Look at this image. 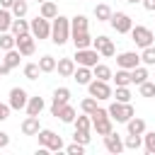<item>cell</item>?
I'll use <instances>...</instances> for the list:
<instances>
[{
    "label": "cell",
    "mask_w": 155,
    "mask_h": 155,
    "mask_svg": "<svg viewBox=\"0 0 155 155\" xmlns=\"http://www.w3.org/2000/svg\"><path fill=\"white\" fill-rule=\"evenodd\" d=\"M75 128H82V131H90L92 128V116L82 111V116H75Z\"/></svg>",
    "instance_id": "37"
},
{
    "label": "cell",
    "mask_w": 155,
    "mask_h": 155,
    "mask_svg": "<svg viewBox=\"0 0 155 155\" xmlns=\"http://www.w3.org/2000/svg\"><path fill=\"white\" fill-rule=\"evenodd\" d=\"M22 56H34V51H36V39H34V34L29 31V34H22V36H17V46H15Z\"/></svg>",
    "instance_id": "10"
},
{
    "label": "cell",
    "mask_w": 155,
    "mask_h": 155,
    "mask_svg": "<svg viewBox=\"0 0 155 155\" xmlns=\"http://www.w3.org/2000/svg\"><path fill=\"white\" fill-rule=\"evenodd\" d=\"M39 73H41L39 63H27L24 65V78L27 80H39Z\"/></svg>",
    "instance_id": "36"
},
{
    "label": "cell",
    "mask_w": 155,
    "mask_h": 155,
    "mask_svg": "<svg viewBox=\"0 0 155 155\" xmlns=\"http://www.w3.org/2000/svg\"><path fill=\"white\" fill-rule=\"evenodd\" d=\"M0 75H10V68H7L2 61H0Z\"/></svg>",
    "instance_id": "51"
},
{
    "label": "cell",
    "mask_w": 155,
    "mask_h": 155,
    "mask_svg": "<svg viewBox=\"0 0 155 155\" xmlns=\"http://www.w3.org/2000/svg\"><path fill=\"white\" fill-rule=\"evenodd\" d=\"M92 73H94V78H97V80H107V82L114 78L111 68H109V65H104V63H97V65L92 68Z\"/></svg>",
    "instance_id": "25"
},
{
    "label": "cell",
    "mask_w": 155,
    "mask_h": 155,
    "mask_svg": "<svg viewBox=\"0 0 155 155\" xmlns=\"http://www.w3.org/2000/svg\"><path fill=\"white\" fill-rule=\"evenodd\" d=\"M10 111H12V107L5 104V102H0V121H7L10 119Z\"/></svg>",
    "instance_id": "46"
},
{
    "label": "cell",
    "mask_w": 155,
    "mask_h": 155,
    "mask_svg": "<svg viewBox=\"0 0 155 155\" xmlns=\"http://www.w3.org/2000/svg\"><path fill=\"white\" fill-rule=\"evenodd\" d=\"M39 131H41L39 116H29V114H27V119L22 121V133H24V136H36Z\"/></svg>",
    "instance_id": "17"
},
{
    "label": "cell",
    "mask_w": 155,
    "mask_h": 155,
    "mask_svg": "<svg viewBox=\"0 0 155 155\" xmlns=\"http://www.w3.org/2000/svg\"><path fill=\"white\" fill-rule=\"evenodd\" d=\"M140 63H143V65H155V46H145V48H143Z\"/></svg>",
    "instance_id": "35"
},
{
    "label": "cell",
    "mask_w": 155,
    "mask_h": 155,
    "mask_svg": "<svg viewBox=\"0 0 155 155\" xmlns=\"http://www.w3.org/2000/svg\"><path fill=\"white\" fill-rule=\"evenodd\" d=\"M99 56H102V58H111V56H116V48H114L111 39H109V41H107V44L99 48Z\"/></svg>",
    "instance_id": "41"
},
{
    "label": "cell",
    "mask_w": 155,
    "mask_h": 155,
    "mask_svg": "<svg viewBox=\"0 0 155 155\" xmlns=\"http://www.w3.org/2000/svg\"><path fill=\"white\" fill-rule=\"evenodd\" d=\"M56 65H58V61H56L53 56H48V53L39 58V68H41V73H53Z\"/></svg>",
    "instance_id": "29"
},
{
    "label": "cell",
    "mask_w": 155,
    "mask_h": 155,
    "mask_svg": "<svg viewBox=\"0 0 155 155\" xmlns=\"http://www.w3.org/2000/svg\"><path fill=\"white\" fill-rule=\"evenodd\" d=\"M53 136H56V133H53L51 128H41V131L36 133V138H39V145H46V148H48V145H51V140H53Z\"/></svg>",
    "instance_id": "38"
},
{
    "label": "cell",
    "mask_w": 155,
    "mask_h": 155,
    "mask_svg": "<svg viewBox=\"0 0 155 155\" xmlns=\"http://www.w3.org/2000/svg\"><path fill=\"white\" fill-rule=\"evenodd\" d=\"M148 78H150V73H148L145 65H136V68L131 70V80H133V85H140V82H145Z\"/></svg>",
    "instance_id": "26"
},
{
    "label": "cell",
    "mask_w": 155,
    "mask_h": 155,
    "mask_svg": "<svg viewBox=\"0 0 155 155\" xmlns=\"http://www.w3.org/2000/svg\"><path fill=\"white\" fill-rule=\"evenodd\" d=\"M48 150H51V153H61V150H65V145H63V138H61V136H53V140H51Z\"/></svg>",
    "instance_id": "44"
},
{
    "label": "cell",
    "mask_w": 155,
    "mask_h": 155,
    "mask_svg": "<svg viewBox=\"0 0 155 155\" xmlns=\"http://www.w3.org/2000/svg\"><path fill=\"white\" fill-rule=\"evenodd\" d=\"M75 68H78V63H75V58H58V65H56V70H58V75H63V78H73V73H75Z\"/></svg>",
    "instance_id": "13"
},
{
    "label": "cell",
    "mask_w": 155,
    "mask_h": 155,
    "mask_svg": "<svg viewBox=\"0 0 155 155\" xmlns=\"http://www.w3.org/2000/svg\"><path fill=\"white\" fill-rule=\"evenodd\" d=\"M39 15L46 17V19H53V17H58V5L53 0H46V2L39 5Z\"/></svg>",
    "instance_id": "19"
},
{
    "label": "cell",
    "mask_w": 155,
    "mask_h": 155,
    "mask_svg": "<svg viewBox=\"0 0 155 155\" xmlns=\"http://www.w3.org/2000/svg\"><path fill=\"white\" fill-rule=\"evenodd\" d=\"M87 27H90V19H87L85 15L70 17V34H73V31H87Z\"/></svg>",
    "instance_id": "20"
},
{
    "label": "cell",
    "mask_w": 155,
    "mask_h": 155,
    "mask_svg": "<svg viewBox=\"0 0 155 155\" xmlns=\"http://www.w3.org/2000/svg\"><path fill=\"white\" fill-rule=\"evenodd\" d=\"M15 46H17V36L10 34V31H2V34H0V48H2V51H10V48H15Z\"/></svg>",
    "instance_id": "30"
},
{
    "label": "cell",
    "mask_w": 155,
    "mask_h": 155,
    "mask_svg": "<svg viewBox=\"0 0 155 155\" xmlns=\"http://www.w3.org/2000/svg\"><path fill=\"white\" fill-rule=\"evenodd\" d=\"M68 39H70V19L63 17V15L53 17V22H51V41L56 46H63Z\"/></svg>",
    "instance_id": "1"
},
{
    "label": "cell",
    "mask_w": 155,
    "mask_h": 155,
    "mask_svg": "<svg viewBox=\"0 0 155 155\" xmlns=\"http://www.w3.org/2000/svg\"><path fill=\"white\" fill-rule=\"evenodd\" d=\"M124 145H126V150H138V148L143 145V136H136V133H128V136L124 138Z\"/></svg>",
    "instance_id": "32"
},
{
    "label": "cell",
    "mask_w": 155,
    "mask_h": 155,
    "mask_svg": "<svg viewBox=\"0 0 155 155\" xmlns=\"http://www.w3.org/2000/svg\"><path fill=\"white\" fill-rule=\"evenodd\" d=\"M109 24L114 27L116 34H131V29H133V19L126 12H114L111 19H109Z\"/></svg>",
    "instance_id": "7"
},
{
    "label": "cell",
    "mask_w": 155,
    "mask_h": 155,
    "mask_svg": "<svg viewBox=\"0 0 155 155\" xmlns=\"http://www.w3.org/2000/svg\"><path fill=\"white\" fill-rule=\"evenodd\" d=\"M36 2H39V5H41V2H46V0H36Z\"/></svg>",
    "instance_id": "53"
},
{
    "label": "cell",
    "mask_w": 155,
    "mask_h": 155,
    "mask_svg": "<svg viewBox=\"0 0 155 155\" xmlns=\"http://www.w3.org/2000/svg\"><path fill=\"white\" fill-rule=\"evenodd\" d=\"M143 148L148 155H155V131H145L143 133Z\"/></svg>",
    "instance_id": "33"
},
{
    "label": "cell",
    "mask_w": 155,
    "mask_h": 155,
    "mask_svg": "<svg viewBox=\"0 0 155 155\" xmlns=\"http://www.w3.org/2000/svg\"><path fill=\"white\" fill-rule=\"evenodd\" d=\"M153 68H155V65H153Z\"/></svg>",
    "instance_id": "54"
},
{
    "label": "cell",
    "mask_w": 155,
    "mask_h": 155,
    "mask_svg": "<svg viewBox=\"0 0 155 155\" xmlns=\"http://www.w3.org/2000/svg\"><path fill=\"white\" fill-rule=\"evenodd\" d=\"M104 148H107L111 155H119V153H124V150H126V145H124L121 136H119V133H114V131L104 136Z\"/></svg>",
    "instance_id": "12"
},
{
    "label": "cell",
    "mask_w": 155,
    "mask_h": 155,
    "mask_svg": "<svg viewBox=\"0 0 155 155\" xmlns=\"http://www.w3.org/2000/svg\"><path fill=\"white\" fill-rule=\"evenodd\" d=\"M12 19H15V15H12L7 7H0V34H2V31H10Z\"/></svg>",
    "instance_id": "27"
},
{
    "label": "cell",
    "mask_w": 155,
    "mask_h": 155,
    "mask_svg": "<svg viewBox=\"0 0 155 155\" xmlns=\"http://www.w3.org/2000/svg\"><path fill=\"white\" fill-rule=\"evenodd\" d=\"M87 92H90L94 99H99V102H107V99H111V97H114L111 85H109L107 80H97V78H92V82L87 85Z\"/></svg>",
    "instance_id": "3"
},
{
    "label": "cell",
    "mask_w": 155,
    "mask_h": 155,
    "mask_svg": "<svg viewBox=\"0 0 155 155\" xmlns=\"http://www.w3.org/2000/svg\"><path fill=\"white\" fill-rule=\"evenodd\" d=\"M107 41H109V36H104V34H99L97 39H92V48H97V51H99V48H102V46H104Z\"/></svg>",
    "instance_id": "47"
},
{
    "label": "cell",
    "mask_w": 155,
    "mask_h": 155,
    "mask_svg": "<svg viewBox=\"0 0 155 155\" xmlns=\"http://www.w3.org/2000/svg\"><path fill=\"white\" fill-rule=\"evenodd\" d=\"M27 102H29V94H27L24 87H12V90H10V102H7V104H10L15 111L27 109Z\"/></svg>",
    "instance_id": "9"
},
{
    "label": "cell",
    "mask_w": 155,
    "mask_h": 155,
    "mask_svg": "<svg viewBox=\"0 0 155 155\" xmlns=\"http://www.w3.org/2000/svg\"><path fill=\"white\" fill-rule=\"evenodd\" d=\"M10 31H12L15 36L29 34V22H27L24 17H15V19H12V27H10Z\"/></svg>",
    "instance_id": "21"
},
{
    "label": "cell",
    "mask_w": 155,
    "mask_h": 155,
    "mask_svg": "<svg viewBox=\"0 0 155 155\" xmlns=\"http://www.w3.org/2000/svg\"><path fill=\"white\" fill-rule=\"evenodd\" d=\"M19 58H22V53L17 51V48H10V51H5V58H2V63L12 70V68H17L19 65Z\"/></svg>",
    "instance_id": "24"
},
{
    "label": "cell",
    "mask_w": 155,
    "mask_h": 155,
    "mask_svg": "<svg viewBox=\"0 0 155 155\" xmlns=\"http://www.w3.org/2000/svg\"><path fill=\"white\" fill-rule=\"evenodd\" d=\"M73 58H75V63H78V65L94 68V65L99 63V61H97V58H99V51H97V48H92V46H90V48H75V56H73Z\"/></svg>",
    "instance_id": "6"
},
{
    "label": "cell",
    "mask_w": 155,
    "mask_h": 155,
    "mask_svg": "<svg viewBox=\"0 0 155 155\" xmlns=\"http://www.w3.org/2000/svg\"><path fill=\"white\" fill-rule=\"evenodd\" d=\"M126 128H128V133L143 136V133H145V121H143V119H138V116H131V119L126 121Z\"/></svg>",
    "instance_id": "23"
},
{
    "label": "cell",
    "mask_w": 155,
    "mask_h": 155,
    "mask_svg": "<svg viewBox=\"0 0 155 155\" xmlns=\"http://www.w3.org/2000/svg\"><path fill=\"white\" fill-rule=\"evenodd\" d=\"M111 7L109 5H104V2H99L97 7H94V17H97V22H109L111 19Z\"/></svg>",
    "instance_id": "28"
},
{
    "label": "cell",
    "mask_w": 155,
    "mask_h": 155,
    "mask_svg": "<svg viewBox=\"0 0 155 155\" xmlns=\"http://www.w3.org/2000/svg\"><path fill=\"white\" fill-rule=\"evenodd\" d=\"M92 78H94V73H92V68H87V65H78L75 73H73V80H75L78 85H90Z\"/></svg>",
    "instance_id": "14"
},
{
    "label": "cell",
    "mask_w": 155,
    "mask_h": 155,
    "mask_svg": "<svg viewBox=\"0 0 155 155\" xmlns=\"http://www.w3.org/2000/svg\"><path fill=\"white\" fill-rule=\"evenodd\" d=\"M73 140H78V143H82V145H87V143H90V131L75 128V133H73Z\"/></svg>",
    "instance_id": "43"
},
{
    "label": "cell",
    "mask_w": 155,
    "mask_h": 155,
    "mask_svg": "<svg viewBox=\"0 0 155 155\" xmlns=\"http://www.w3.org/2000/svg\"><path fill=\"white\" fill-rule=\"evenodd\" d=\"M143 7L148 12H155V0H143Z\"/></svg>",
    "instance_id": "49"
},
{
    "label": "cell",
    "mask_w": 155,
    "mask_h": 155,
    "mask_svg": "<svg viewBox=\"0 0 155 155\" xmlns=\"http://www.w3.org/2000/svg\"><path fill=\"white\" fill-rule=\"evenodd\" d=\"M44 107H46V102H44V97H29V102H27V114L29 116H41V111H44Z\"/></svg>",
    "instance_id": "18"
},
{
    "label": "cell",
    "mask_w": 155,
    "mask_h": 155,
    "mask_svg": "<svg viewBox=\"0 0 155 155\" xmlns=\"http://www.w3.org/2000/svg\"><path fill=\"white\" fill-rule=\"evenodd\" d=\"M126 2H131V5H136V2H143V0H126Z\"/></svg>",
    "instance_id": "52"
},
{
    "label": "cell",
    "mask_w": 155,
    "mask_h": 155,
    "mask_svg": "<svg viewBox=\"0 0 155 155\" xmlns=\"http://www.w3.org/2000/svg\"><path fill=\"white\" fill-rule=\"evenodd\" d=\"M97 102H99V99H94V97L90 94V97H85V99L80 102V109H82L85 114H92V111L97 109Z\"/></svg>",
    "instance_id": "40"
},
{
    "label": "cell",
    "mask_w": 155,
    "mask_h": 155,
    "mask_svg": "<svg viewBox=\"0 0 155 155\" xmlns=\"http://www.w3.org/2000/svg\"><path fill=\"white\" fill-rule=\"evenodd\" d=\"M70 102V90L68 87H56L53 90V102H51V114L58 119V111Z\"/></svg>",
    "instance_id": "8"
},
{
    "label": "cell",
    "mask_w": 155,
    "mask_h": 155,
    "mask_svg": "<svg viewBox=\"0 0 155 155\" xmlns=\"http://www.w3.org/2000/svg\"><path fill=\"white\" fill-rule=\"evenodd\" d=\"M27 10H29V0H15V5L10 7V12H12L15 17H24Z\"/></svg>",
    "instance_id": "34"
},
{
    "label": "cell",
    "mask_w": 155,
    "mask_h": 155,
    "mask_svg": "<svg viewBox=\"0 0 155 155\" xmlns=\"http://www.w3.org/2000/svg\"><path fill=\"white\" fill-rule=\"evenodd\" d=\"M138 92H140V97H155V82H150V80H145V82H140L138 85Z\"/></svg>",
    "instance_id": "39"
},
{
    "label": "cell",
    "mask_w": 155,
    "mask_h": 155,
    "mask_svg": "<svg viewBox=\"0 0 155 155\" xmlns=\"http://www.w3.org/2000/svg\"><path fill=\"white\" fill-rule=\"evenodd\" d=\"M29 31L34 34V39H51V19H46V17H41V15H36L31 22H29Z\"/></svg>",
    "instance_id": "4"
},
{
    "label": "cell",
    "mask_w": 155,
    "mask_h": 155,
    "mask_svg": "<svg viewBox=\"0 0 155 155\" xmlns=\"http://www.w3.org/2000/svg\"><path fill=\"white\" fill-rule=\"evenodd\" d=\"M131 39H133V44H136V46L145 48V46H153V39H155V34H153L148 27H143V24H136V27L131 29Z\"/></svg>",
    "instance_id": "5"
},
{
    "label": "cell",
    "mask_w": 155,
    "mask_h": 155,
    "mask_svg": "<svg viewBox=\"0 0 155 155\" xmlns=\"http://www.w3.org/2000/svg\"><path fill=\"white\" fill-rule=\"evenodd\" d=\"M111 80L116 82V87H128V85H133V80H131V70H126V68H119L116 75H114Z\"/></svg>",
    "instance_id": "22"
},
{
    "label": "cell",
    "mask_w": 155,
    "mask_h": 155,
    "mask_svg": "<svg viewBox=\"0 0 155 155\" xmlns=\"http://www.w3.org/2000/svg\"><path fill=\"white\" fill-rule=\"evenodd\" d=\"M114 97H116V102H131V90L128 87H116Z\"/></svg>",
    "instance_id": "42"
},
{
    "label": "cell",
    "mask_w": 155,
    "mask_h": 155,
    "mask_svg": "<svg viewBox=\"0 0 155 155\" xmlns=\"http://www.w3.org/2000/svg\"><path fill=\"white\" fill-rule=\"evenodd\" d=\"M65 153H68V155H82V153H85V145L75 140L73 145H68V148H65Z\"/></svg>",
    "instance_id": "45"
},
{
    "label": "cell",
    "mask_w": 155,
    "mask_h": 155,
    "mask_svg": "<svg viewBox=\"0 0 155 155\" xmlns=\"http://www.w3.org/2000/svg\"><path fill=\"white\" fill-rule=\"evenodd\" d=\"M92 128L97 131V136H107L114 131L111 126V116H99V119H92Z\"/></svg>",
    "instance_id": "15"
},
{
    "label": "cell",
    "mask_w": 155,
    "mask_h": 155,
    "mask_svg": "<svg viewBox=\"0 0 155 155\" xmlns=\"http://www.w3.org/2000/svg\"><path fill=\"white\" fill-rule=\"evenodd\" d=\"M116 65L119 68H126V70H133L136 65H140V56L136 51H124L116 56Z\"/></svg>",
    "instance_id": "11"
},
{
    "label": "cell",
    "mask_w": 155,
    "mask_h": 155,
    "mask_svg": "<svg viewBox=\"0 0 155 155\" xmlns=\"http://www.w3.org/2000/svg\"><path fill=\"white\" fill-rule=\"evenodd\" d=\"M7 145H10V136L5 131H0V148H7Z\"/></svg>",
    "instance_id": "48"
},
{
    "label": "cell",
    "mask_w": 155,
    "mask_h": 155,
    "mask_svg": "<svg viewBox=\"0 0 155 155\" xmlns=\"http://www.w3.org/2000/svg\"><path fill=\"white\" fill-rule=\"evenodd\" d=\"M12 5H15V0H0V7H7V10H10Z\"/></svg>",
    "instance_id": "50"
},
{
    "label": "cell",
    "mask_w": 155,
    "mask_h": 155,
    "mask_svg": "<svg viewBox=\"0 0 155 155\" xmlns=\"http://www.w3.org/2000/svg\"><path fill=\"white\" fill-rule=\"evenodd\" d=\"M109 116L116 124H126L131 116H136V111H133L131 102H111L109 104Z\"/></svg>",
    "instance_id": "2"
},
{
    "label": "cell",
    "mask_w": 155,
    "mask_h": 155,
    "mask_svg": "<svg viewBox=\"0 0 155 155\" xmlns=\"http://www.w3.org/2000/svg\"><path fill=\"white\" fill-rule=\"evenodd\" d=\"M70 41H73L75 48H90V46H92L90 31H73V34H70Z\"/></svg>",
    "instance_id": "16"
},
{
    "label": "cell",
    "mask_w": 155,
    "mask_h": 155,
    "mask_svg": "<svg viewBox=\"0 0 155 155\" xmlns=\"http://www.w3.org/2000/svg\"><path fill=\"white\" fill-rule=\"evenodd\" d=\"M75 116H78V114H75V109H73L70 104H65V107L58 111V119H61L63 124H75Z\"/></svg>",
    "instance_id": "31"
}]
</instances>
